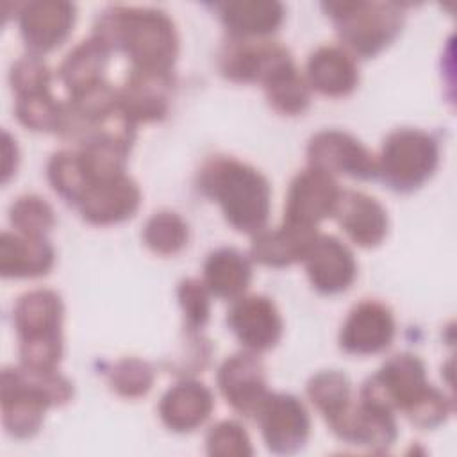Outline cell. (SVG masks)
Wrapping results in <instances>:
<instances>
[{"label":"cell","mask_w":457,"mask_h":457,"mask_svg":"<svg viewBox=\"0 0 457 457\" xmlns=\"http://www.w3.org/2000/svg\"><path fill=\"white\" fill-rule=\"evenodd\" d=\"M218 386L227 403L245 416H255L270 393L264 366L253 352H237L225 359L218 370Z\"/></svg>","instance_id":"cell-16"},{"label":"cell","mask_w":457,"mask_h":457,"mask_svg":"<svg viewBox=\"0 0 457 457\" xmlns=\"http://www.w3.org/2000/svg\"><path fill=\"white\" fill-rule=\"evenodd\" d=\"M73 396L71 382L57 370L9 366L2 371V421L12 437H32L48 407L64 405Z\"/></svg>","instance_id":"cell-3"},{"label":"cell","mask_w":457,"mask_h":457,"mask_svg":"<svg viewBox=\"0 0 457 457\" xmlns=\"http://www.w3.org/2000/svg\"><path fill=\"white\" fill-rule=\"evenodd\" d=\"M171 86V71L132 68L123 87L118 89L120 105L136 125L162 120L170 107Z\"/></svg>","instance_id":"cell-19"},{"label":"cell","mask_w":457,"mask_h":457,"mask_svg":"<svg viewBox=\"0 0 457 457\" xmlns=\"http://www.w3.org/2000/svg\"><path fill=\"white\" fill-rule=\"evenodd\" d=\"M198 184L220 204L225 220L236 230L248 234L262 230L270 214L271 189L261 171L232 157H214L204 164Z\"/></svg>","instance_id":"cell-2"},{"label":"cell","mask_w":457,"mask_h":457,"mask_svg":"<svg viewBox=\"0 0 457 457\" xmlns=\"http://www.w3.org/2000/svg\"><path fill=\"white\" fill-rule=\"evenodd\" d=\"M154 368L137 357H125L118 361L107 375L111 387L125 398L146 395L154 384Z\"/></svg>","instance_id":"cell-34"},{"label":"cell","mask_w":457,"mask_h":457,"mask_svg":"<svg viewBox=\"0 0 457 457\" xmlns=\"http://www.w3.org/2000/svg\"><path fill=\"white\" fill-rule=\"evenodd\" d=\"M309 166L334 173H345L353 179H375L378 162L375 155L353 136L343 130H321L307 145Z\"/></svg>","instance_id":"cell-10"},{"label":"cell","mask_w":457,"mask_h":457,"mask_svg":"<svg viewBox=\"0 0 457 457\" xmlns=\"http://www.w3.org/2000/svg\"><path fill=\"white\" fill-rule=\"evenodd\" d=\"M4 145H2V182L7 184V180L11 179L12 173H16V166H18V145L16 139L4 130Z\"/></svg>","instance_id":"cell-39"},{"label":"cell","mask_w":457,"mask_h":457,"mask_svg":"<svg viewBox=\"0 0 457 457\" xmlns=\"http://www.w3.org/2000/svg\"><path fill=\"white\" fill-rule=\"evenodd\" d=\"M252 278V266L236 248H218L204 264V282L220 298H239Z\"/></svg>","instance_id":"cell-27"},{"label":"cell","mask_w":457,"mask_h":457,"mask_svg":"<svg viewBox=\"0 0 457 457\" xmlns=\"http://www.w3.org/2000/svg\"><path fill=\"white\" fill-rule=\"evenodd\" d=\"M214 7L236 37L270 34L284 20V5L277 0H234Z\"/></svg>","instance_id":"cell-26"},{"label":"cell","mask_w":457,"mask_h":457,"mask_svg":"<svg viewBox=\"0 0 457 457\" xmlns=\"http://www.w3.org/2000/svg\"><path fill=\"white\" fill-rule=\"evenodd\" d=\"M95 36L111 50L127 54L139 70L171 71L179 54L171 18L154 7L111 5L96 18Z\"/></svg>","instance_id":"cell-1"},{"label":"cell","mask_w":457,"mask_h":457,"mask_svg":"<svg viewBox=\"0 0 457 457\" xmlns=\"http://www.w3.org/2000/svg\"><path fill=\"white\" fill-rule=\"evenodd\" d=\"M220 71L236 82H261L266 86L295 66L289 50L273 41L236 39L223 46L218 59Z\"/></svg>","instance_id":"cell-8"},{"label":"cell","mask_w":457,"mask_h":457,"mask_svg":"<svg viewBox=\"0 0 457 457\" xmlns=\"http://www.w3.org/2000/svg\"><path fill=\"white\" fill-rule=\"evenodd\" d=\"M54 248L45 237L2 232L0 273L5 278L41 277L54 266Z\"/></svg>","instance_id":"cell-22"},{"label":"cell","mask_w":457,"mask_h":457,"mask_svg":"<svg viewBox=\"0 0 457 457\" xmlns=\"http://www.w3.org/2000/svg\"><path fill=\"white\" fill-rule=\"evenodd\" d=\"M348 237L359 246L371 248L387 234V212L382 204L361 191H341L334 214Z\"/></svg>","instance_id":"cell-20"},{"label":"cell","mask_w":457,"mask_h":457,"mask_svg":"<svg viewBox=\"0 0 457 457\" xmlns=\"http://www.w3.org/2000/svg\"><path fill=\"white\" fill-rule=\"evenodd\" d=\"M141 202V191L129 175L91 182L77 207L82 218L95 225L120 223L132 218Z\"/></svg>","instance_id":"cell-17"},{"label":"cell","mask_w":457,"mask_h":457,"mask_svg":"<svg viewBox=\"0 0 457 457\" xmlns=\"http://www.w3.org/2000/svg\"><path fill=\"white\" fill-rule=\"evenodd\" d=\"M346 46L361 55L373 57L384 50L403 27V5L396 2H323Z\"/></svg>","instance_id":"cell-5"},{"label":"cell","mask_w":457,"mask_h":457,"mask_svg":"<svg viewBox=\"0 0 457 457\" xmlns=\"http://www.w3.org/2000/svg\"><path fill=\"white\" fill-rule=\"evenodd\" d=\"M307 82L327 96H345L359 82V71L353 57L332 45L316 48L307 61Z\"/></svg>","instance_id":"cell-24"},{"label":"cell","mask_w":457,"mask_h":457,"mask_svg":"<svg viewBox=\"0 0 457 457\" xmlns=\"http://www.w3.org/2000/svg\"><path fill=\"white\" fill-rule=\"evenodd\" d=\"M255 418L266 446L273 453H295L303 448L309 437V412L293 395L268 393Z\"/></svg>","instance_id":"cell-9"},{"label":"cell","mask_w":457,"mask_h":457,"mask_svg":"<svg viewBox=\"0 0 457 457\" xmlns=\"http://www.w3.org/2000/svg\"><path fill=\"white\" fill-rule=\"evenodd\" d=\"M378 175L395 191H412L423 186L439 162L437 141L420 129H396L382 146Z\"/></svg>","instance_id":"cell-6"},{"label":"cell","mask_w":457,"mask_h":457,"mask_svg":"<svg viewBox=\"0 0 457 457\" xmlns=\"http://www.w3.org/2000/svg\"><path fill=\"white\" fill-rule=\"evenodd\" d=\"M211 291L198 278H186L179 284L177 296L189 332L202 328L211 314Z\"/></svg>","instance_id":"cell-35"},{"label":"cell","mask_w":457,"mask_h":457,"mask_svg":"<svg viewBox=\"0 0 457 457\" xmlns=\"http://www.w3.org/2000/svg\"><path fill=\"white\" fill-rule=\"evenodd\" d=\"M264 91L270 105L282 114H302L311 104L309 82L296 71L295 66L268 82Z\"/></svg>","instance_id":"cell-31"},{"label":"cell","mask_w":457,"mask_h":457,"mask_svg":"<svg viewBox=\"0 0 457 457\" xmlns=\"http://www.w3.org/2000/svg\"><path fill=\"white\" fill-rule=\"evenodd\" d=\"M187 223L171 211L155 212L145 225L143 239L146 246L159 255H173L187 243Z\"/></svg>","instance_id":"cell-32"},{"label":"cell","mask_w":457,"mask_h":457,"mask_svg":"<svg viewBox=\"0 0 457 457\" xmlns=\"http://www.w3.org/2000/svg\"><path fill=\"white\" fill-rule=\"evenodd\" d=\"M62 300L52 289L23 293L12 323L20 339V364L36 370H55L62 357Z\"/></svg>","instance_id":"cell-4"},{"label":"cell","mask_w":457,"mask_h":457,"mask_svg":"<svg viewBox=\"0 0 457 457\" xmlns=\"http://www.w3.org/2000/svg\"><path fill=\"white\" fill-rule=\"evenodd\" d=\"M332 432L348 445L364 446L371 452H386L396 439V421L391 411L359 398L328 421Z\"/></svg>","instance_id":"cell-13"},{"label":"cell","mask_w":457,"mask_h":457,"mask_svg":"<svg viewBox=\"0 0 457 457\" xmlns=\"http://www.w3.org/2000/svg\"><path fill=\"white\" fill-rule=\"evenodd\" d=\"M395 337V318L387 305L377 300L359 302L346 316L339 346L346 353L371 355L386 350Z\"/></svg>","instance_id":"cell-14"},{"label":"cell","mask_w":457,"mask_h":457,"mask_svg":"<svg viewBox=\"0 0 457 457\" xmlns=\"http://www.w3.org/2000/svg\"><path fill=\"white\" fill-rule=\"evenodd\" d=\"M450 411V400L439 389L428 386V389L405 411V416L420 428H434L448 418Z\"/></svg>","instance_id":"cell-38"},{"label":"cell","mask_w":457,"mask_h":457,"mask_svg":"<svg viewBox=\"0 0 457 457\" xmlns=\"http://www.w3.org/2000/svg\"><path fill=\"white\" fill-rule=\"evenodd\" d=\"M207 453L209 455H223V457H245L252 455V443L246 430L237 421H220L207 432Z\"/></svg>","instance_id":"cell-36"},{"label":"cell","mask_w":457,"mask_h":457,"mask_svg":"<svg viewBox=\"0 0 457 457\" xmlns=\"http://www.w3.org/2000/svg\"><path fill=\"white\" fill-rule=\"evenodd\" d=\"M21 37L30 54H46L70 36L75 23V5L61 0H34L20 5Z\"/></svg>","instance_id":"cell-12"},{"label":"cell","mask_w":457,"mask_h":457,"mask_svg":"<svg viewBox=\"0 0 457 457\" xmlns=\"http://www.w3.org/2000/svg\"><path fill=\"white\" fill-rule=\"evenodd\" d=\"M64 104H59L50 89L16 96V116L21 125L36 132H57Z\"/></svg>","instance_id":"cell-30"},{"label":"cell","mask_w":457,"mask_h":457,"mask_svg":"<svg viewBox=\"0 0 457 457\" xmlns=\"http://www.w3.org/2000/svg\"><path fill=\"white\" fill-rule=\"evenodd\" d=\"M227 323L250 352L273 348L278 343L284 327L278 309L262 295L236 298L228 311Z\"/></svg>","instance_id":"cell-15"},{"label":"cell","mask_w":457,"mask_h":457,"mask_svg":"<svg viewBox=\"0 0 457 457\" xmlns=\"http://www.w3.org/2000/svg\"><path fill=\"white\" fill-rule=\"evenodd\" d=\"M9 80L16 96L50 89V71L36 54L20 57L11 68Z\"/></svg>","instance_id":"cell-37"},{"label":"cell","mask_w":457,"mask_h":457,"mask_svg":"<svg viewBox=\"0 0 457 457\" xmlns=\"http://www.w3.org/2000/svg\"><path fill=\"white\" fill-rule=\"evenodd\" d=\"M214 407L212 393L196 380H180L161 398L162 423L175 432H191L200 427Z\"/></svg>","instance_id":"cell-21"},{"label":"cell","mask_w":457,"mask_h":457,"mask_svg":"<svg viewBox=\"0 0 457 457\" xmlns=\"http://www.w3.org/2000/svg\"><path fill=\"white\" fill-rule=\"evenodd\" d=\"M428 386L421 359L412 353H396L362 384L359 398L391 412L395 409L405 412Z\"/></svg>","instance_id":"cell-7"},{"label":"cell","mask_w":457,"mask_h":457,"mask_svg":"<svg viewBox=\"0 0 457 457\" xmlns=\"http://www.w3.org/2000/svg\"><path fill=\"white\" fill-rule=\"evenodd\" d=\"M9 220L20 234L34 237H45L55 223L52 205L37 195L18 196L9 207Z\"/></svg>","instance_id":"cell-33"},{"label":"cell","mask_w":457,"mask_h":457,"mask_svg":"<svg viewBox=\"0 0 457 457\" xmlns=\"http://www.w3.org/2000/svg\"><path fill=\"white\" fill-rule=\"evenodd\" d=\"M316 236L318 230L314 227H302L284 221L278 228L257 232L250 253L253 261L266 266H289L303 261Z\"/></svg>","instance_id":"cell-23"},{"label":"cell","mask_w":457,"mask_h":457,"mask_svg":"<svg viewBox=\"0 0 457 457\" xmlns=\"http://www.w3.org/2000/svg\"><path fill=\"white\" fill-rule=\"evenodd\" d=\"M341 189L336 179L318 168L309 166L289 184L284 221L302 227H314L334 214Z\"/></svg>","instance_id":"cell-11"},{"label":"cell","mask_w":457,"mask_h":457,"mask_svg":"<svg viewBox=\"0 0 457 457\" xmlns=\"http://www.w3.org/2000/svg\"><path fill=\"white\" fill-rule=\"evenodd\" d=\"M303 262L311 284L325 295L346 291L357 275V262L350 248L327 234L316 236Z\"/></svg>","instance_id":"cell-18"},{"label":"cell","mask_w":457,"mask_h":457,"mask_svg":"<svg viewBox=\"0 0 457 457\" xmlns=\"http://www.w3.org/2000/svg\"><path fill=\"white\" fill-rule=\"evenodd\" d=\"M46 175L54 191L59 196H62L66 202L75 205L89 186L79 152L62 150L54 154L48 161Z\"/></svg>","instance_id":"cell-29"},{"label":"cell","mask_w":457,"mask_h":457,"mask_svg":"<svg viewBox=\"0 0 457 457\" xmlns=\"http://www.w3.org/2000/svg\"><path fill=\"white\" fill-rule=\"evenodd\" d=\"M350 386L348 377L337 370H323L307 382V395L327 423L339 416L352 402Z\"/></svg>","instance_id":"cell-28"},{"label":"cell","mask_w":457,"mask_h":457,"mask_svg":"<svg viewBox=\"0 0 457 457\" xmlns=\"http://www.w3.org/2000/svg\"><path fill=\"white\" fill-rule=\"evenodd\" d=\"M111 48L95 34L79 43L62 61L59 77L71 96L82 95L87 89L105 82L104 71L109 62Z\"/></svg>","instance_id":"cell-25"}]
</instances>
